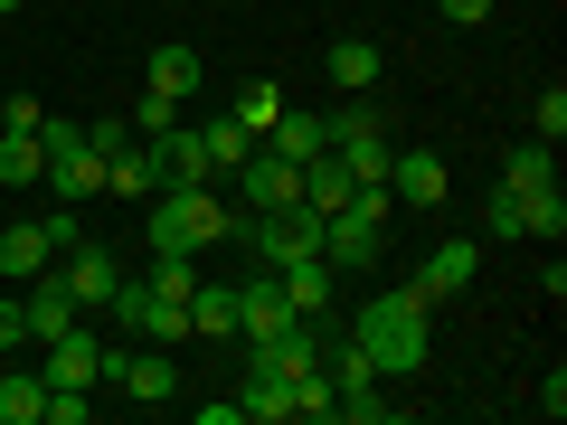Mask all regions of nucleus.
<instances>
[{
  "instance_id": "obj_1",
  "label": "nucleus",
  "mask_w": 567,
  "mask_h": 425,
  "mask_svg": "<svg viewBox=\"0 0 567 425\" xmlns=\"http://www.w3.org/2000/svg\"><path fill=\"white\" fill-rule=\"evenodd\" d=\"M425 312H435V303H425L416 283H398V293H379V303L350 322V341L369 350L379 379H416V369H425Z\"/></svg>"
},
{
  "instance_id": "obj_2",
  "label": "nucleus",
  "mask_w": 567,
  "mask_h": 425,
  "mask_svg": "<svg viewBox=\"0 0 567 425\" xmlns=\"http://www.w3.org/2000/svg\"><path fill=\"white\" fill-rule=\"evenodd\" d=\"M237 237V208L218 199V189H152V256H199V246H227Z\"/></svg>"
},
{
  "instance_id": "obj_3",
  "label": "nucleus",
  "mask_w": 567,
  "mask_h": 425,
  "mask_svg": "<svg viewBox=\"0 0 567 425\" xmlns=\"http://www.w3.org/2000/svg\"><path fill=\"white\" fill-rule=\"evenodd\" d=\"M104 360H114V350L95 341V322H76V331H58V341H48V369H39V379H48V387H85V397H95Z\"/></svg>"
},
{
  "instance_id": "obj_4",
  "label": "nucleus",
  "mask_w": 567,
  "mask_h": 425,
  "mask_svg": "<svg viewBox=\"0 0 567 425\" xmlns=\"http://www.w3.org/2000/svg\"><path fill=\"white\" fill-rule=\"evenodd\" d=\"M58 274H66V293H76V312H85V322H95V312L114 303V283H123V265L104 256V246H66V256H58Z\"/></svg>"
},
{
  "instance_id": "obj_5",
  "label": "nucleus",
  "mask_w": 567,
  "mask_h": 425,
  "mask_svg": "<svg viewBox=\"0 0 567 425\" xmlns=\"http://www.w3.org/2000/svg\"><path fill=\"white\" fill-rule=\"evenodd\" d=\"M20 312H29V341H58V331H76L85 322V312H76V293H66V274H58V265H48V274H29V293H20Z\"/></svg>"
},
{
  "instance_id": "obj_6",
  "label": "nucleus",
  "mask_w": 567,
  "mask_h": 425,
  "mask_svg": "<svg viewBox=\"0 0 567 425\" xmlns=\"http://www.w3.org/2000/svg\"><path fill=\"white\" fill-rule=\"evenodd\" d=\"M237 189H246V208H293L303 199V162H284V152H246V170H237Z\"/></svg>"
},
{
  "instance_id": "obj_7",
  "label": "nucleus",
  "mask_w": 567,
  "mask_h": 425,
  "mask_svg": "<svg viewBox=\"0 0 567 425\" xmlns=\"http://www.w3.org/2000/svg\"><path fill=\"white\" fill-rule=\"evenodd\" d=\"M473 256H483L473 237L425 246V265H416V293H425V303H454V293H473Z\"/></svg>"
},
{
  "instance_id": "obj_8",
  "label": "nucleus",
  "mask_w": 567,
  "mask_h": 425,
  "mask_svg": "<svg viewBox=\"0 0 567 425\" xmlns=\"http://www.w3.org/2000/svg\"><path fill=\"white\" fill-rule=\"evenodd\" d=\"M104 379H123L142 406H171V397H181V369L162 360V341H152V350H114V360H104Z\"/></svg>"
},
{
  "instance_id": "obj_9",
  "label": "nucleus",
  "mask_w": 567,
  "mask_h": 425,
  "mask_svg": "<svg viewBox=\"0 0 567 425\" xmlns=\"http://www.w3.org/2000/svg\"><path fill=\"white\" fill-rule=\"evenodd\" d=\"M284 322H303V312L284 303V283H275V274H246V283H237V341H275Z\"/></svg>"
},
{
  "instance_id": "obj_10",
  "label": "nucleus",
  "mask_w": 567,
  "mask_h": 425,
  "mask_svg": "<svg viewBox=\"0 0 567 425\" xmlns=\"http://www.w3.org/2000/svg\"><path fill=\"white\" fill-rule=\"evenodd\" d=\"M445 162H435V152H398V162H388V199L398 208H445Z\"/></svg>"
},
{
  "instance_id": "obj_11",
  "label": "nucleus",
  "mask_w": 567,
  "mask_h": 425,
  "mask_svg": "<svg viewBox=\"0 0 567 425\" xmlns=\"http://www.w3.org/2000/svg\"><path fill=\"white\" fill-rule=\"evenodd\" d=\"M152 170H162V189H199V180H208V152H199V133H189V123L152 133ZM208 189H218V180H208Z\"/></svg>"
},
{
  "instance_id": "obj_12",
  "label": "nucleus",
  "mask_w": 567,
  "mask_h": 425,
  "mask_svg": "<svg viewBox=\"0 0 567 425\" xmlns=\"http://www.w3.org/2000/svg\"><path fill=\"white\" fill-rule=\"evenodd\" d=\"M322 76L341 85V95H369V85L388 76V58H379V39H331L322 48Z\"/></svg>"
},
{
  "instance_id": "obj_13",
  "label": "nucleus",
  "mask_w": 567,
  "mask_h": 425,
  "mask_svg": "<svg viewBox=\"0 0 567 425\" xmlns=\"http://www.w3.org/2000/svg\"><path fill=\"white\" fill-rule=\"evenodd\" d=\"M48 265H58V246H48V227H39V218L0 227V283H29V274H48Z\"/></svg>"
},
{
  "instance_id": "obj_14",
  "label": "nucleus",
  "mask_w": 567,
  "mask_h": 425,
  "mask_svg": "<svg viewBox=\"0 0 567 425\" xmlns=\"http://www.w3.org/2000/svg\"><path fill=\"white\" fill-rule=\"evenodd\" d=\"M265 152H284V162H312V152H331V133H322V114H312V104H284V114L265 123Z\"/></svg>"
},
{
  "instance_id": "obj_15",
  "label": "nucleus",
  "mask_w": 567,
  "mask_h": 425,
  "mask_svg": "<svg viewBox=\"0 0 567 425\" xmlns=\"http://www.w3.org/2000/svg\"><path fill=\"white\" fill-rule=\"evenodd\" d=\"M39 180H48V142L0 123V189H39Z\"/></svg>"
},
{
  "instance_id": "obj_16",
  "label": "nucleus",
  "mask_w": 567,
  "mask_h": 425,
  "mask_svg": "<svg viewBox=\"0 0 567 425\" xmlns=\"http://www.w3.org/2000/svg\"><path fill=\"white\" fill-rule=\"evenodd\" d=\"M142 85H152V95H171V104H189L199 95V48H152V66H142Z\"/></svg>"
},
{
  "instance_id": "obj_17",
  "label": "nucleus",
  "mask_w": 567,
  "mask_h": 425,
  "mask_svg": "<svg viewBox=\"0 0 567 425\" xmlns=\"http://www.w3.org/2000/svg\"><path fill=\"white\" fill-rule=\"evenodd\" d=\"M284 303H293V312H303V322H331V265L322 256H303V265H284Z\"/></svg>"
},
{
  "instance_id": "obj_18",
  "label": "nucleus",
  "mask_w": 567,
  "mask_h": 425,
  "mask_svg": "<svg viewBox=\"0 0 567 425\" xmlns=\"http://www.w3.org/2000/svg\"><path fill=\"white\" fill-rule=\"evenodd\" d=\"M199 152H208V180H237L246 152H256V133H246L237 114H218V123H199Z\"/></svg>"
},
{
  "instance_id": "obj_19",
  "label": "nucleus",
  "mask_w": 567,
  "mask_h": 425,
  "mask_svg": "<svg viewBox=\"0 0 567 425\" xmlns=\"http://www.w3.org/2000/svg\"><path fill=\"white\" fill-rule=\"evenodd\" d=\"M492 189H511V199H529V189H558V142H520Z\"/></svg>"
},
{
  "instance_id": "obj_20",
  "label": "nucleus",
  "mask_w": 567,
  "mask_h": 425,
  "mask_svg": "<svg viewBox=\"0 0 567 425\" xmlns=\"http://www.w3.org/2000/svg\"><path fill=\"white\" fill-rule=\"evenodd\" d=\"M104 189H114V199H152V189H162V170H152V142H123L114 162H104Z\"/></svg>"
},
{
  "instance_id": "obj_21",
  "label": "nucleus",
  "mask_w": 567,
  "mask_h": 425,
  "mask_svg": "<svg viewBox=\"0 0 567 425\" xmlns=\"http://www.w3.org/2000/svg\"><path fill=\"white\" fill-rule=\"evenodd\" d=\"M331 162H341L350 180H388V162H398V142H388V123H379V133H350V142H331Z\"/></svg>"
},
{
  "instance_id": "obj_22",
  "label": "nucleus",
  "mask_w": 567,
  "mask_h": 425,
  "mask_svg": "<svg viewBox=\"0 0 567 425\" xmlns=\"http://www.w3.org/2000/svg\"><path fill=\"white\" fill-rule=\"evenodd\" d=\"M48 189H58V199H95V189H104V162H95V152H85V142H76V152H58V162H48Z\"/></svg>"
},
{
  "instance_id": "obj_23",
  "label": "nucleus",
  "mask_w": 567,
  "mask_h": 425,
  "mask_svg": "<svg viewBox=\"0 0 567 425\" xmlns=\"http://www.w3.org/2000/svg\"><path fill=\"white\" fill-rule=\"evenodd\" d=\"M189 331L237 341V283H199V293H189Z\"/></svg>"
},
{
  "instance_id": "obj_24",
  "label": "nucleus",
  "mask_w": 567,
  "mask_h": 425,
  "mask_svg": "<svg viewBox=\"0 0 567 425\" xmlns=\"http://www.w3.org/2000/svg\"><path fill=\"white\" fill-rule=\"evenodd\" d=\"M48 416V379L39 369H10V379H0V425H39Z\"/></svg>"
},
{
  "instance_id": "obj_25",
  "label": "nucleus",
  "mask_w": 567,
  "mask_h": 425,
  "mask_svg": "<svg viewBox=\"0 0 567 425\" xmlns=\"http://www.w3.org/2000/svg\"><path fill=\"white\" fill-rule=\"evenodd\" d=\"M520 237H539V246L567 237V199H558V189H529V199H520Z\"/></svg>"
},
{
  "instance_id": "obj_26",
  "label": "nucleus",
  "mask_w": 567,
  "mask_h": 425,
  "mask_svg": "<svg viewBox=\"0 0 567 425\" xmlns=\"http://www.w3.org/2000/svg\"><path fill=\"white\" fill-rule=\"evenodd\" d=\"M152 293L162 303H189L199 293V256H152Z\"/></svg>"
},
{
  "instance_id": "obj_27",
  "label": "nucleus",
  "mask_w": 567,
  "mask_h": 425,
  "mask_svg": "<svg viewBox=\"0 0 567 425\" xmlns=\"http://www.w3.org/2000/svg\"><path fill=\"white\" fill-rule=\"evenodd\" d=\"M275 114H284V85H265V76H256V85L237 95V123H246V133L265 142V123H275Z\"/></svg>"
},
{
  "instance_id": "obj_28",
  "label": "nucleus",
  "mask_w": 567,
  "mask_h": 425,
  "mask_svg": "<svg viewBox=\"0 0 567 425\" xmlns=\"http://www.w3.org/2000/svg\"><path fill=\"white\" fill-rule=\"evenodd\" d=\"M123 142H142V133H133V114H95V123H85V152H95V162H114Z\"/></svg>"
},
{
  "instance_id": "obj_29",
  "label": "nucleus",
  "mask_w": 567,
  "mask_h": 425,
  "mask_svg": "<svg viewBox=\"0 0 567 425\" xmlns=\"http://www.w3.org/2000/svg\"><path fill=\"white\" fill-rule=\"evenodd\" d=\"M246 416H256V425L293 416V387H284V379H246Z\"/></svg>"
},
{
  "instance_id": "obj_30",
  "label": "nucleus",
  "mask_w": 567,
  "mask_h": 425,
  "mask_svg": "<svg viewBox=\"0 0 567 425\" xmlns=\"http://www.w3.org/2000/svg\"><path fill=\"white\" fill-rule=\"evenodd\" d=\"M171 123H181V104H171V95H152V85H142V104H133V133L152 142V133H171Z\"/></svg>"
},
{
  "instance_id": "obj_31",
  "label": "nucleus",
  "mask_w": 567,
  "mask_h": 425,
  "mask_svg": "<svg viewBox=\"0 0 567 425\" xmlns=\"http://www.w3.org/2000/svg\"><path fill=\"white\" fill-rule=\"evenodd\" d=\"M529 123H539V133H529V142H558V133H567V95H558V85H548V95L529 104Z\"/></svg>"
},
{
  "instance_id": "obj_32",
  "label": "nucleus",
  "mask_w": 567,
  "mask_h": 425,
  "mask_svg": "<svg viewBox=\"0 0 567 425\" xmlns=\"http://www.w3.org/2000/svg\"><path fill=\"white\" fill-rule=\"evenodd\" d=\"M483 227H492V237H520V199H511V189H492V208H483Z\"/></svg>"
},
{
  "instance_id": "obj_33",
  "label": "nucleus",
  "mask_w": 567,
  "mask_h": 425,
  "mask_svg": "<svg viewBox=\"0 0 567 425\" xmlns=\"http://www.w3.org/2000/svg\"><path fill=\"white\" fill-rule=\"evenodd\" d=\"M29 341V312H20V293H0V350H20Z\"/></svg>"
},
{
  "instance_id": "obj_34",
  "label": "nucleus",
  "mask_w": 567,
  "mask_h": 425,
  "mask_svg": "<svg viewBox=\"0 0 567 425\" xmlns=\"http://www.w3.org/2000/svg\"><path fill=\"white\" fill-rule=\"evenodd\" d=\"M435 10H445V20H464V29H483V20H492V0H435Z\"/></svg>"
},
{
  "instance_id": "obj_35",
  "label": "nucleus",
  "mask_w": 567,
  "mask_h": 425,
  "mask_svg": "<svg viewBox=\"0 0 567 425\" xmlns=\"http://www.w3.org/2000/svg\"><path fill=\"white\" fill-rule=\"evenodd\" d=\"M10 10H20V0H0V20H10Z\"/></svg>"
}]
</instances>
